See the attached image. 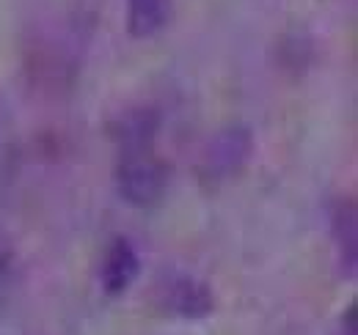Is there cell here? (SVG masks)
Wrapping results in <instances>:
<instances>
[{
	"label": "cell",
	"mask_w": 358,
	"mask_h": 335,
	"mask_svg": "<svg viewBox=\"0 0 358 335\" xmlns=\"http://www.w3.org/2000/svg\"><path fill=\"white\" fill-rule=\"evenodd\" d=\"M116 187L124 204L135 209H152L166 198L169 165L152 151V146L122 149V163L116 168Z\"/></svg>",
	"instance_id": "cell-1"
},
{
	"label": "cell",
	"mask_w": 358,
	"mask_h": 335,
	"mask_svg": "<svg viewBox=\"0 0 358 335\" xmlns=\"http://www.w3.org/2000/svg\"><path fill=\"white\" fill-rule=\"evenodd\" d=\"M254 154V135L251 129L243 124H231L221 129L215 135V140L210 143L207 154H204V163H201V176L213 184L226 181L231 176H237L245 163L251 160Z\"/></svg>",
	"instance_id": "cell-2"
},
{
	"label": "cell",
	"mask_w": 358,
	"mask_h": 335,
	"mask_svg": "<svg viewBox=\"0 0 358 335\" xmlns=\"http://www.w3.org/2000/svg\"><path fill=\"white\" fill-rule=\"evenodd\" d=\"M157 302L182 319H204L215 311V297L207 283L187 272H166L157 283Z\"/></svg>",
	"instance_id": "cell-3"
},
{
	"label": "cell",
	"mask_w": 358,
	"mask_h": 335,
	"mask_svg": "<svg viewBox=\"0 0 358 335\" xmlns=\"http://www.w3.org/2000/svg\"><path fill=\"white\" fill-rule=\"evenodd\" d=\"M141 275V255L133 245L119 237L110 242V248L105 253V261H102V289L110 297H119L124 294Z\"/></svg>",
	"instance_id": "cell-4"
},
{
	"label": "cell",
	"mask_w": 358,
	"mask_h": 335,
	"mask_svg": "<svg viewBox=\"0 0 358 335\" xmlns=\"http://www.w3.org/2000/svg\"><path fill=\"white\" fill-rule=\"evenodd\" d=\"M171 17V0H127V31L133 39L157 36Z\"/></svg>",
	"instance_id": "cell-5"
},
{
	"label": "cell",
	"mask_w": 358,
	"mask_h": 335,
	"mask_svg": "<svg viewBox=\"0 0 358 335\" xmlns=\"http://www.w3.org/2000/svg\"><path fill=\"white\" fill-rule=\"evenodd\" d=\"M334 237L339 245V258L342 267L348 269V275H356V239H358V223H356V207L353 201H342L339 209L334 214Z\"/></svg>",
	"instance_id": "cell-6"
},
{
	"label": "cell",
	"mask_w": 358,
	"mask_h": 335,
	"mask_svg": "<svg viewBox=\"0 0 358 335\" xmlns=\"http://www.w3.org/2000/svg\"><path fill=\"white\" fill-rule=\"evenodd\" d=\"M356 305H350L348 308V313H345V319H342V327H348V335H356L358 325H356Z\"/></svg>",
	"instance_id": "cell-7"
}]
</instances>
